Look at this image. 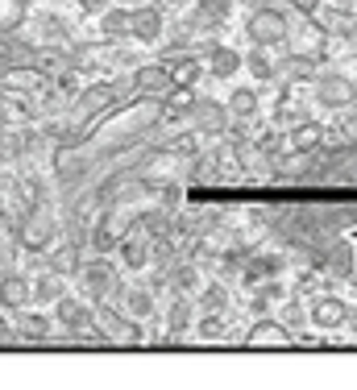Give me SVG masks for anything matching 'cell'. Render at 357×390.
<instances>
[{"instance_id":"20","label":"cell","mask_w":357,"mask_h":390,"mask_svg":"<svg viewBox=\"0 0 357 390\" xmlns=\"http://www.w3.org/2000/svg\"><path fill=\"white\" fill-rule=\"evenodd\" d=\"M91 4H96V0H91Z\"/></svg>"},{"instance_id":"16","label":"cell","mask_w":357,"mask_h":390,"mask_svg":"<svg viewBox=\"0 0 357 390\" xmlns=\"http://www.w3.org/2000/svg\"><path fill=\"white\" fill-rule=\"evenodd\" d=\"M249 71H254L258 79H270V63L262 58V54H254V58H249Z\"/></svg>"},{"instance_id":"6","label":"cell","mask_w":357,"mask_h":390,"mask_svg":"<svg viewBox=\"0 0 357 390\" xmlns=\"http://www.w3.org/2000/svg\"><path fill=\"white\" fill-rule=\"evenodd\" d=\"M25 299H30V282H25V278H17V274H8V278L0 282V304L21 307Z\"/></svg>"},{"instance_id":"15","label":"cell","mask_w":357,"mask_h":390,"mask_svg":"<svg viewBox=\"0 0 357 390\" xmlns=\"http://www.w3.org/2000/svg\"><path fill=\"white\" fill-rule=\"evenodd\" d=\"M316 137H320V125H308L304 133H295V150H308V145H316Z\"/></svg>"},{"instance_id":"4","label":"cell","mask_w":357,"mask_h":390,"mask_svg":"<svg viewBox=\"0 0 357 390\" xmlns=\"http://www.w3.org/2000/svg\"><path fill=\"white\" fill-rule=\"evenodd\" d=\"M84 282H88L91 295H104V291L112 287V266H108V261H91L88 270H84Z\"/></svg>"},{"instance_id":"2","label":"cell","mask_w":357,"mask_h":390,"mask_svg":"<svg viewBox=\"0 0 357 390\" xmlns=\"http://www.w3.org/2000/svg\"><path fill=\"white\" fill-rule=\"evenodd\" d=\"M134 84L141 87V91H150V96H167V91L175 87V84H171V71H167V67H141Z\"/></svg>"},{"instance_id":"1","label":"cell","mask_w":357,"mask_h":390,"mask_svg":"<svg viewBox=\"0 0 357 390\" xmlns=\"http://www.w3.org/2000/svg\"><path fill=\"white\" fill-rule=\"evenodd\" d=\"M249 34H254V42H283L287 38V21L278 13H258L249 21Z\"/></svg>"},{"instance_id":"18","label":"cell","mask_w":357,"mask_h":390,"mask_svg":"<svg viewBox=\"0 0 357 390\" xmlns=\"http://www.w3.org/2000/svg\"><path fill=\"white\" fill-rule=\"evenodd\" d=\"M204 307H212V311H216V307H224V291H221V287H212V291L204 295Z\"/></svg>"},{"instance_id":"3","label":"cell","mask_w":357,"mask_h":390,"mask_svg":"<svg viewBox=\"0 0 357 390\" xmlns=\"http://www.w3.org/2000/svg\"><path fill=\"white\" fill-rule=\"evenodd\" d=\"M345 304H337V299H320V304L312 307V320L320 324V328H341L345 324Z\"/></svg>"},{"instance_id":"8","label":"cell","mask_w":357,"mask_h":390,"mask_svg":"<svg viewBox=\"0 0 357 390\" xmlns=\"http://www.w3.org/2000/svg\"><path fill=\"white\" fill-rule=\"evenodd\" d=\"M228 112H233V117H249V112H258V91H249V87L237 91L233 104H228Z\"/></svg>"},{"instance_id":"14","label":"cell","mask_w":357,"mask_h":390,"mask_svg":"<svg viewBox=\"0 0 357 390\" xmlns=\"http://www.w3.org/2000/svg\"><path fill=\"white\" fill-rule=\"evenodd\" d=\"M21 332H30V337H46V332H50V324H46V316L34 311V316H25V320H21Z\"/></svg>"},{"instance_id":"5","label":"cell","mask_w":357,"mask_h":390,"mask_svg":"<svg viewBox=\"0 0 357 390\" xmlns=\"http://www.w3.org/2000/svg\"><path fill=\"white\" fill-rule=\"evenodd\" d=\"M249 345H291V332L283 328V324H258L254 332H249Z\"/></svg>"},{"instance_id":"13","label":"cell","mask_w":357,"mask_h":390,"mask_svg":"<svg viewBox=\"0 0 357 390\" xmlns=\"http://www.w3.org/2000/svg\"><path fill=\"white\" fill-rule=\"evenodd\" d=\"M125 304H129L134 316H150V311H154V304H150V295H145V291H129V295H125Z\"/></svg>"},{"instance_id":"10","label":"cell","mask_w":357,"mask_h":390,"mask_svg":"<svg viewBox=\"0 0 357 390\" xmlns=\"http://www.w3.org/2000/svg\"><path fill=\"white\" fill-rule=\"evenodd\" d=\"M58 320H63L67 328H79V324L88 320V311H84L79 304H71V299H63V304H58Z\"/></svg>"},{"instance_id":"9","label":"cell","mask_w":357,"mask_h":390,"mask_svg":"<svg viewBox=\"0 0 357 390\" xmlns=\"http://www.w3.org/2000/svg\"><path fill=\"white\" fill-rule=\"evenodd\" d=\"M129 21H134L137 38H145V42H150V38H158V13H137V17H129Z\"/></svg>"},{"instance_id":"7","label":"cell","mask_w":357,"mask_h":390,"mask_svg":"<svg viewBox=\"0 0 357 390\" xmlns=\"http://www.w3.org/2000/svg\"><path fill=\"white\" fill-rule=\"evenodd\" d=\"M320 100H324V104H349V100H353V87L345 84V79H324Z\"/></svg>"},{"instance_id":"11","label":"cell","mask_w":357,"mask_h":390,"mask_svg":"<svg viewBox=\"0 0 357 390\" xmlns=\"http://www.w3.org/2000/svg\"><path fill=\"white\" fill-rule=\"evenodd\" d=\"M237 67H241V58H237L233 50H216V54H212V71H216V75H233Z\"/></svg>"},{"instance_id":"19","label":"cell","mask_w":357,"mask_h":390,"mask_svg":"<svg viewBox=\"0 0 357 390\" xmlns=\"http://www.w3.org/2000/svg\"><path fill=\"white\" fill-rule=\"evenodd\" d=\"M283 324H287V328H291V324H304V311H299V307L291 304L287 311H283Z\"/></svg>"},{"instance_id":"17","label":"cell","mask_w":357,"mask_h":390,"mask_svg":"<svg viewBox=\"0 0 357 390\" xmlns=\"http://www.w3.org/2000/svg\"><path fill=\"white\" fill-rule=\"evenodd\" d=\"M125 261H129V266H141V261H145V249H141L137 241H129V245H125Z\"/></svg>"},{"instance_id":"12","label":"cell","mask_w":357,"mask_h":390,"mask_svg":"<svg viewBox=\"0 0 357 390\" xmlns=\"http://www.w3.org/2000/svg\"><path fill=\"white\" fill-rule=\"evenodd\" d=\"M195 79H200V67L191 58H183L175 71H171V84H195Z\"/></svg>"}]
</instances>
